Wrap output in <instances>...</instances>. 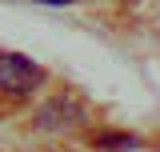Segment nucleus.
Wrapping results in <instances>:
<instances>
[{"label":"nucleus","instance_id":"obj_1","mask_svg":"<svg viewBox=\"0 0 160 152\" xmlns=\"http://www.w3.org/2000/svg\"><path fill=\"white\" fill-rule=\"evenodd\" d=\"M84 120H88V108H84L72 92H60V96H52V100H44L36 108V116H32V124H36L40 132H72Z\"/></svg>","mask_w":160,"mask_h":152},{"label":"nucleus","instance_id":"obj_2","mask_svg":"<svg viewBox=\"0 0 160 152\" xmlns=\"http://www.w3.org/2000/svg\"><path fill=\"white\" fill-rule=\"evenodd\" d=\"M44 84V68L32 64L20 52H0V92L8 96H28Z\"/></svg>","mask_w":160,"mask_h":152},{"label":"nucleus","instance_id":"obj_3","mask_svg":"<svg viewBox=\"0 0 160 152\" xmlns=\"http://www.w3.org/2000/svg\"><path fill=\"white\" fill-rule=\"evenodd\" d=\"M92 144L104 148V152H128V148H136L140 140H136V136H128V132H100Z\"/></svg>","mask_w":160,"mask_h":152},{"label":"nucleus","instance_id":"obj_4","mask_svg":"<svg viewBox=\"0 0 160 152\" xmlns=\"http://www.w3.org/2000/svg\"><path fill=\"white\" fill-rule=\"evenodd\" d=\"M40 4H72V0H40Z\"/></svg>","mask_w":160,"mask_h":152}]
</instances>
